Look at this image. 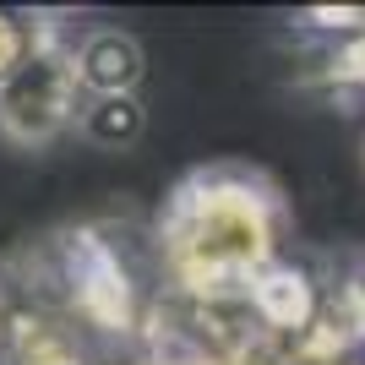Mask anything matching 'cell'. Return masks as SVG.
Segmentation results:
<instances>
[{"mask_svg":"<svg viewBox=\"0 0 365 365\" xmlns=\"http://www.w3.org/2000/svg\"><path fill=\"white\" fill-rule=\"evenodd\" d=\"M164 257L169 273L191 300H224L273 262L278 245V202L273 191H257V180L202 169L169 197L164 207Z\"/></svg>","mask_w":365,"mask_h":365,"instance_id":"1","label":"cell"},{"mask_svg":"<svg viewBox=\"0 0 365 365\" xmlns=\"http://www.w3.org/2000/svg\"><path fill=\"white\" fill-rule=\"evenodd\" d=\"M76 98H82V88L71 76V55L33 49L0 82V137H11L16 148H44L66 125H76V115H82Z\"/></svg>","mask_w":365,"mask_h":365,"instance_id":"2","label":"cell"},{"mask_svg":"<svg viewBox=\"0 0 365 365\" xmlns=\"http://www.w3.org/2000/svg\"><path fill=\"white\" fill-rule=\"evenodd\" d=\"M66 284H71L76 311L104 327V333H125L137 327V294H131V273H125L120 251L93 235V229H76L66 240Z\"/></svg>","mask_w":365,"mask_h":365,"instance_id":"3","label":"cell"},{"mask_svg":"<svg viewBox=\"0 0 365 365\" xmlns=\"http://www.w3.org/2000/svg\"><path fill=\"white\" fill-rule=\"evenodd\" d=\"M71 76L88 98H120L142 82V44L120 28H93L71 49Z\"/></svg>","mask_w":365,"mask_h":365,"instance_id":"4","label":"cell"},{"mask_svg":"<svg viewBox=\"0 0 365 365\" xmlns=\"http://www.w3.org/2000/svg\"><path fill=\"white\" fill-rule=\"evenodd\" d=\"M245 305L267 333H305L317 322V289L311 278L289 262H267L251 284H245Z\"/></svg>","mask_w":365,"mask_h":365,"instance_id":"5","label":"cell"},{"mask_svg":"<svg viewBox=\"0 0 365 365\" xmlns=\"http://www.w3.org/2000/svg\"><path fill=\"white\" fill-rule=\"evenodd\" d=\"M76 131L98 148H125V142H137L142 131V104L137 93H120V98H88L82 115H76Z\"/></svg>","mask_w":365,"mask_h":365,"instance_id":"6","label":"cell"},{"mask_svg":"<svg viewBox=\"0 0 365 365\" xmlns=\"http://www.w3.org/2000/svg\"><path fill=\"white\" fill-rule=\"evenodd\" d=\"M16 365H82V354L49 322H16Z\"/></svg>","mask_w":365,"mask_h":365,"instance_id":"7","label":"cell"}]
</instances>
